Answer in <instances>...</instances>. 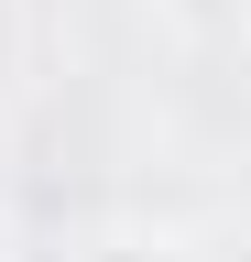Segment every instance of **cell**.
<instances>
[{"label": "cell", "mask_w": 251, "mask_h": 262, "mask_svg": "<svg viewBox=\"0 0 251 262\" xmlns=\"http://www.w3.org/2000/svg\"><path fill=\"white\" fill-rule=\"evenodd\" d=\"M77 262H186V241H175V229H99Z\"/></svg>", "instance_id": "1"}, {"label": "cell", "mask_w": 251, "mask_h": 262, "mask_svg": "<svg viewBox=\"0 0 251 262\" xmlns=\"http://www.w3.org/2000/svg\"><path fill=\"white\" fill-rule=\"evenodd\" d=\"M0 262H11V219H0Z\"/></svg>", "instance_id": "2"}]
</instances>
